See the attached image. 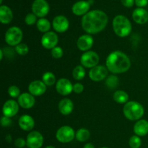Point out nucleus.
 I'll use <instances>...</instances> for the list:
<instances>
[{
    "instance_id": "f257e3e1",
    "label": "nucleus",
    "mask_w": 148,
    "mask_h": 148,
    "mask_svg": "<svg viewBox=\"0 0 148 148\" xmlns=\"http://www.w3.org/2000/svg\"><path fill=\"white\" fill-rule=\"evenodd\" d=\"M108 22V15L103 11L95 10L88 12L82 17L81 25L86 33L97 34L105 29Z\"/></svg>"
},
{
    "instance_id": "f03ea898",
    "label": "nucleus",
    "mask_w": 148,
    "mask_h": 148,
    "mask_svg": "<svg viewBox=\"0 0 148 148\" xmlns=\"http://www.w3.org/2000/svg\"><path fill=\"white\" fill-rule=\"evenodd\" d=\"M106 65L111 73H124L130 69L131 61L127 54L120 51H115L107 56Z\"/></svg>"
},
{
    "instance_id": "7ed1b4c3",
    "label": "nucleus",
    "mask_w": 148,
    "mask_h": 148,
    "mask_svg": "<svg viewBox=\"0 0 148 148\" xmlns=\"http://www.w3.org/2000/svg\"><path fill=\"white\" fill-rule=\"evenodd\" d=\"M112 25L116 35L121 38L128 36L132 30L131 22L126 16L122 14H119L114 17Z\"/></svg>"
},
{
    "instance_id": "20e7f679",
    "label": "nucleus",
    "mask_w": 148,
    "mask_h": 148,
    "mask_svg": "<svg viewBox=\"0 0 148 148\" xmlns=\"http://www.w3.org/2000/svg\"><path fill=\"white\" fill-rule=\"evenodd\" d=\"M124 115L130 121L140 120L143 116L145 109L143 106L137 101H129L123 108Z\"/></svg>"
},
{
    "instance_id": "39448f33",
    "label": "nucleus",
    "mask_w": 148,
    "mask_h": 148,
    "mask_svg": "<svg viewBox=\"0 0 148 148\" xmlns=\"http://www.w3.org/2000/svg\"><path fill=\"white\" fill-rule=\"evenodd\" d=\"M23 38V33L21 29L16 26L10 27L6 31L4 39L9 46H16L20 44Z\"/></svg>"
},
{
    "instance_id": "423d86ee",
    "label": "nucleus",
    "mask_w": 148,
    "mask_h": 148,
    "mask_svg": "<svg viewBox=\"0 0 148 148\" xmlns=\"http://www.w3.org/2000/svg\"><path fill=\"white\" fill-rule=\"evenodd\" d=\"M75 132L69 126H63L57 130L56 133V138L59 143H69L72 142L75 137Z\"/></svg>"
},
{
    "instance_id": "0eeeda50",
    "label": "nucleus",
    "mask_w": 148,
    "mask_h": 148,
    "mask_svg": "<svg viewBox=\"0 0 148 148\" xmlns=\"http://www.w3.org/2000/svg\"><path fill=\"white\" fill-rule=\"evenodd\" d=\"M100 58L97 53L92 51H86L81 56L80 62L82 66L87 68H93L98 66Z\"/></svg>"
},
{
    "instance_id": "6e6552de",
    "label": "nucleus",
    "mask_w": 148,
    "mask_h": 148,
    "mask_svg": "<svg viewBox=\"0 0 148 148\" xmlns=\"http://www.w3.org/2000/svg\"><path fill=\"white\" fill-rule=\"evenodd\" d=\"M50 10L49 4L46 0H34L32 4V11L33 14L40 18L47 15Z\"/></svg>"
},
{
    "instance_id": "1a4fd4ad",
    "label": "nucleus",
    "mask_w": 148,
    "mask_h": 148,
    "mask_svg": "<svg viewBox=\"0 0 148 148\" xmlns=\"http://www.w3.org/2000/svg\"><path fill=\"white\" fill-rule=\"evenodd\" d=\"M28 148H40L43 144V137L39 132L33 131L29 133L26 139Z\"/></svg>"
},
{
    "instance_id": "9d476101",
    "label": "nucleus",
    "mask_w": 148,
    "mask_h": 148,
    "mask_svg": "<svg viewBox=\"0 0 148 148\" xmlns=\"http://www.w3.org/2000/svg\"><path fill=\"white\" fill-rule=\"evenodd\" d=\"M41 45L46 49H53L59 42V37L54 32L49 31L44 33L41 38Z\"/></svg>"
},
{
    "instance_id": "9b49d317",
    "label": "nucleus",
    "mask_w": 148,
    "mask_h": 148,
    "mask_svg": "<svg viewBox=\"0 0 148 148\" xmlns=\"http://www.w3.org/2000/svg\"><path fill=\"white\" fill-rule=\"evenodd\" d=\"M108 72V70L107 67L102 65H98L90 69L89 72V77L94 82H100L106 77Z\"/></svg>"
},
{
    "instance_id": "f8f14e48",
    "label": "nucleus",
    "mask_w": 148,
    "mask_h": 148,
    "mask_svg": "<svg viewBox=\"0 0 148 148\" xmlns=\"http://www.w3.org/2000/svg\"><path fill=\"white\" fill-rule=\"evenodd\" d=\"M52 26L57 33H64L69 28V22L65 16L58 15L53 18Z\"/></svg>"
},
{
    "instance_id": "ddd939ff",
    "label": "nucleus",
    "mask_w": 148,
    "mask_h": 148,
    "mask_svg": "<svg viewBox=\"0 0 148 148\" xmlns=\"http://www.w3.org/2000/svg\"><path fill=\"white\" fill-rule=\"evenodd\" d=\"M56 90L60 95H68L73 91V85L69 79L61 78L56 82Z\"/></svg>"
},
{
    "instance_id": "4468645a",
    "label": "nucleus",
    "mask_w": 148,
    "mask_h": 148,
    "mask_svg": "<svg viewBox=\"0 0 148 148\" xmlns=\"http://www.w3.org/2000/svg\"><path fill=\"white\" fill-rule=\"evenodd\" d=\"M19 111V104L14 100H8L4 103L2 108V113L4 116H14Z\"/></svg>"
},
{
    "instance_id": "2eb2a0df",
    "label": "nucleus",
    "mask_w": 148,
    "mask_h": 148,
    "mask_svg": "<svg viewBox=\"0 0 148 148\" xmlns=\"http://www.w3.org/2000/svg\"><path fill=\"white\" fill-rule=\"evenodd\" d=\"M29 93L33 96H40L46 91V85L43 81L35 80L30 83L28 86Z\"/></svg>"
},
{
    "instance_id": "dca6fc26",
    "label": "nucleus",
    "mask_w": 148,
    "mask_h": 148,
    "mask_svg": "<svg viewBox=\"0 0 148 148\" xmlns=\"http://www.w3.org/2000/svg\"><path fill=\"white\" fill-rule=\"evenodd\" d=\"M90 8V3L88 1H78L73 4L72 8V11L74 14L77 16L85 15L89 12Z\"/></svg>"
},
{
    "instance_id": "f3484780",
    "label": "nucleus",
    "mask_w": 148,
    "mask_h": 148,
    "mask_svg": "<svg viewBox=\"0 0 148 148\" xmlns=\"http://www.w3.org/2000/svg\"><path fill=\"white\" fill-rule=\"evenodd\" d=\"M93 38L90 35H82L77 41V46L82 51H88L93 45Z\"/></svg>"
},
{
    "instance_id": "a211bd4d",
    "label": "nucleus",
    "mask_w": 148,
    "mask_h": 148,
    "mask_svg": "<svg viewBox=\"0 0 148 148\" xmlns=\"http://www.w3.org/2000/svg\"><path fill=\"white\" fill-rule=\"evenodd\" d=\"M17 103L22 108L25 109H29V108H33V106L35 105L36 100L33 95L27 92H24L19 96Z\"/></svg>"
},
{
    "instance_id": "6ab92c4d",
    "label": "nucleus",
    "mask_w": 148,
    "mask_h": 148,
    "mask_svg": "<svg viewBox=\"0 0 148 148\" xmlns=\"http://www.w3.org/2000/svg\"><path fill=\"white\" fill-rule=\"evenodd\" d=\"M133 20L140 25L145 24L148 21V12L144 8L135 9L132 12Z\"/></svg>"
},
{
    "instance_id": "aec40b11",
    "label": "nucleus",
    "mask_w": 148,
    "mask_h": 148,
    "mask_svg": "<svg viewBox=\"0 0 148 148\" xmlns=\"http://www.w3.org/2000/svg\"><path fill=\"white\" fill-rule=\"evenodd\" d=\"M19 127L24 131H30L33 129L35 125V121L30 116L23 115L20 117L18 121Z\"/></svg>"
},
{
    "instance_id": "412c9836",
    "label": "nucleus",
    "mask_w": 148,
    "mask_h": 148,
    "mask_svg": "<svg viewBox=\"0 0 148 148\" xmlns=\"http://www.w3.org/2000/svg\"><path fill=\"white\" fill-rule=\"evenodd\" d=\"M59 112L64 116L69 115L74 109V103L69 98H64L59 102Z\"/></svg>"
},
{
    "instance_id": "4be33fe9",
    "label": "nucleus",
    "mask_w": 148,
    "mask_h": 148,
    "mask_svg": "<svg viewBox=\"0 0 148 148\" xmlns=\"http://www.w3.org/2000/svg\"><path fill=\"white\" fill-rule=\"evenodd\" d=\"M12 19L13 13L11 9L6 5H1L0 7V22L7 25L11 23Z\"/></svg>"
},
{
    "instance_id": "5701e85b",
    "label": "nucleus",
    "mask_w": 148,
    "mask_h": 148,
    "mask_svg": "<svg viewBox=\"0 0 148 148\" xmlns=\"http://www.w3.org/2000/svg\"><path fill=\"white\" fill-rule=\"evenodd\" d=\"M134 132L139 137H144L148 134V121L141 119L136 122L134 126Z\"/></svg>"
},
{
    "instance_id": "b1692460",
    "label": "nucleus",
    "mask_w": 148,
    "mask_h": 148,
    "mask_svg": "<svg viewBox=\"0 0 148 148\" xmlns=\"http://www.w3.org/2000/svg\"><path fill=\"white\" fill-rule=\"evenodd\" d=\"M36 26L39 31L42 32V33H47L51 28V23L49 22V20L46 18H40L36 23Z\"/></svg>"
},
{
    "instance_id": "393cba45",
    "label": "nucleus",
    "mask_w": 148,
    "mask_h": 148,
    "mask_svg": "<svg viewBox=\"0 0 148 148\" xmlns=\"http://www.w3.org/2000/svg\"><path fill=\"white\" fill-rule=\"evenodd\" d=\"M113 98L118 103H127L129 100V95L124 90H117L114 93Z\"/></svg>"
},
{
    "instance_id": "a878e982",
    "label": "nucleus",
    "mask_w": 148,
    "mask_h": 148,
    "mask_svg": "<svg viewBox=\"0 0 148 148\" xmlns=\"http://www.w3.org/2000/svg\"><path fill=\"white\" fill-rule=\"evenodd\" d=\"M90 133L89 130L85 128H81L78 130L75 134V138L77 141L81 142V143L87 141L90 138Z\"/></svg>"
},
{
    "instance_id": "bb28decb",
    "label": "nucleus",
    "mask_w": 148,
    "mask_h": 148,
    "mask_svg": "<svg viewBox=\"0 0 148 148\" xmlns=\"http://www.w3.org/2000/svg\"><path fill=\"white\" fill-rule=\"evenodd\" d=\"M85 74H86V72H85V68L81 65L75 66L73 69V72H72L74 79H76V80H81V79H83L85 77Z\"/></svg>"
},
{
    "instance_id": "cd10ccee",
    "label": "nucleus",
    "mask_w": 148,
    "mask_h": 148,
    "mask_svg": "<svg viewBox=\"0 0 148 148\" xmlns=\"http://www.w3.org/2000/svg\"><path fill=\"white\" fill-rule=\"evenodd\" d=\"M42 81L46 86H51L56 82V77L51 72H45L42 77Z\"/></svg>"
},
{
    "instance_id": "c85d7f7f",
    "label": "nucleus",
    "mask_w": 148,
    "mask_h": 148,
    "mask_svg": "<svg viewBox=\"0 0 148 148\" xmlns=\"http://www.w3.org/2000/svg\"><path fill=\"white\" fill-rule=\"evenodd\" d=\"M129 145L131 148H140L141 147L142 140L139 136L134 135L130 137Z\"/></svg>"
},
{
    "instance_id": "c756f323",
    "label": "nucleus",
    "mask_w": 148,
    "mask_h": 148,
    "mask_svg": "<svg viewBox=\"0 0 148 148\" xmlns=\"http://www.w3.org/2000/svg\"><path fill=\"white\" fill-rule=\"evenodd\" d=\"M15 51L21 56L26 55L29 51V48L26 43H21L15 46Z\"/></svg>"
},
{
    "instance_id": "7c9ffc66",
    "label": "nucleus",
    "mask_w": 148,
    "mask_h": 148,
    "mask_svg": "<svg viewBox=\"0 0 148 148\" xmlns=\"http://www.w3.org/2000/svg\"><path fill=\"white\" fill-rule=\"evenodd\" d=\"M107 87L108 88H111V89H114V88H116L117 85L119 84V79L117 77L114 76V75H111L107 79L106 82Z\"/></svg>"
},
{
    "instance_id": "2f4dec72",
    "label": "nucleus",
    "mask_w": 148,
    "mask_h": 148,
    "mask_svg": "<svg viewBox=\"0 0 148 148\" xmlns=\"http://www.w3.org/2000/svg\"><path fill=\"white\" fill-rule=\"evenodd\" d=\"M20 90L19 88L16 85H12L8 88V94L10 97L13 98H19L20 96Z\"/></svg>"
},
{
    "instance_id": "473e14b6",
    "label": "nucleus",
    "mask_w": 148,
    "mask_h": 148,
    "mask_svg": "<svg viewBox=\"0 0 148 148\" xmlns=\"http://www.w3.org/2000/svg\"><path fill=\"white\" fill-rule=\"evenodd\" d=\"M25 23L27 25H33L35 23H37V16L35 14H33V13H28L25 16Z\"/></svg>"
},
{
    "instance_id": "72a5a7b5",
    "label": "nucleus",
    "mask_w": 148,
    "mask_h": 148,
    "mask_svg": "<svg viewBox=\"0 0 148 148\" xmlns=\"http://www.w3.org/2000/svg\"><path fill=\"white\" fill-rule=\"evenodd\" d=\"M64 54V51L59 46H56L51 49V55L54 59H60L62 57Z\"/></svg>"
},
{
    "instance_id": "f704fd0d",
    "label": "nucleus",
    "mask_w": 148,
    "mask_h": 148,
    "mask_svg": "<svg viewBox=\"0 0 148 148\" xmlns=\"http://www.w3.org/2000/svg\"><path fill=\"white\" fill-rule=\"evenodd\" d=\"M84 90V86L82 84L77 82V83H75V85H73V92H75V93L79 94L82 93Z\"/></svg>"
},
{
    "instance_id": "c9c22d12",
    "label": "nucleus",
    "mask_w": 148,
    "mask_h": 148,
    "mask_svg": "<svg viewBox=\"0 0 148 148\" xmlns=\"http://www.w3.org/2000/svg\"><path fill=\"white\" fill-rule=\"evenodd\" d=\"M14 145L18 148H23L25 145H27V143H26V140H25L23 138H17V140H15L14 141Z\"/></svg>"
},
{
    "instance_id": "e433bc0d",
    "label": "nucleus",
    "mask_w": 148,
    "mask_h": 148,
    "mask_svg": "<svg viewBox=\"0 0 148 148\" xmlns=\"http://www.w3.org/2000/svg\"><path fill=\"white\" fill-rule=\"evenodd\" d=\"M12 124V120L10 117L7 116H3L1 119V124L2 127H9L10 125H11Z\"/></svg>"
},
{
    "instance_id": "4c0bfd02",
    "label": "nucleus",
    "mask_w": 148,
    "mask_h": 148,
    "mask_svg": "<svg viewBox=\"0 0 148 148\" xmlns=\"http://www.w3.org/2000/svg\"><path fill=\"white\" fill-rule=\"evenodd\" d=\"M121 2L125 7L130 8L135 4V0H121Z\"/></svg>"
},
{
    "instance_id": "58836bf2",
    "label": "nucleus",
    "mask_w": 148,
    "mask_h": 148,
    "mask_svg": "<svg viewBox=\"0 0 148 148\" xmlns=\"http://www.w3.org/2000/svg\"><path fill=\"white\" fill-rule=\"evenodd\" d=\"M148 4V0H135V4L140 8L147 6Z\"/></svg>"
},
{
    "instance_id": "ea45409f",
    "label": "nucleus",
    "mask_w": 148,
    "mask_h": 148,
    "mask_svg": "<svg viewBox=\"0 0 148 148\" xmlns=\"http://www.w3.org/2000/svg\"><path fill=\"white\" fill-rule=\"evenodd\" d=\"M83 148H95V147H94V145L92 143H87V144L84 145Z\"/></svg>"
},
{
    "instance_id": "a19ab883",
    "label": "nucleus",
    "mask_w": 148,
    "mask_h": 148,
    "mask_svg": "<svg viewBox=\"0 0 148 148\" xmlns=\"http://www.w3.org/2000/svg\"><path fill=\"white\" fill-rule=\"evenodd\" d=\"M3 49H0V60H2L3 59V56H4V54H3Z\"/></svg>"
},
{
    "instance_id": "79ce46f5",
    "label": "nucleus",
    "mask_w": 148,
    "mask_h": 148,
    "mask_svg": "<svg viewBox=\"0 0 148 148\" xmlns=\"http://www.w3.org/2000/svg\"><path fill=\"white\" fill-rule=\"evenodd\" d=\"M45 148H55L54 147H53V146H47V147H45Z\"/></svg>"
},
{
    "instance_id": "37998d69",
    "label": "nucleus",
    "mask_w": 148,
    "mask_h": 148,
    "mask_svg": "<svg viewBox=\"0 0 148 148\" xmlns=\"http://www.w3.org/2000/svg\"><path fill=\"white\" fill-rule=\"evenodd\" d=\"M2 1H3V0H0V4H1V3H2Z\"/></svg>"
},
{
    "instance_id": "c03bdc74",
    "label": "nucleus",
    "mask_w": 148,
    "mask_h": 148,
    "mask_svg": "<svg viewBox=\"0 0 148 148\" xmlns=\"http://www.w3.org/2000/svg\"><path fill=\"white\" fill-rule=\"evenodd\" d=\"M101 148H108V147H101Z\"/></svg>"
}]
</instances>
